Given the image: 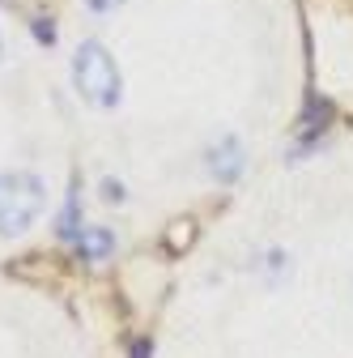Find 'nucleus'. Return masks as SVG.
<instances>
[{"label": "nucleus", "instance_id": "f257e3e1", "mask_svg": "<svg viewBox=\"0 0 353 358\" xmlns=\"http://www.w3.org/2000/svg\"><path fill=\"white\" fill-rule=\"evenodd\" d=\"M43 205H47V188L30 171H5L0 175V235H22L30 231Z\"/></svg>", "mask_w": 353, "mask_h": 358}, {"label": "nucleus", "instance_id": "f03ea898", "mask_svg": "<svg viewBox=\"0 0 353 358\" xmlns=\"http://www.w3.org/2000/svg\"><path fill=\"white\" fill-rule=\"evenodd\" d=\"M73 81L81 90V99L85 103H94V107H115L119 103V69L111 60V52L103 48V43H81L77 56H73Z\"/></svg>", "mask_w": 353, "mask_h": 358}, {"label": "nucleus", "instance_id": "7ed1b4c3", "mask_svg": "<svg viewBox=\"0 0 353 358\" xmlns=\"http://www.w3.org/2000/svg\"><path fill=\"white\" fill-rule=\"evenodd\" d=\"M77 252H81L85 260L103 264V260H111V252H115V235L103 231V227H90V231H81V235H77Z\"/></svg>", "mask_w": 353, "mask_h": 358}, {"label": "nucleus", "instance_id": "423d86ee", "mask_svg": "<svg viewBox=\"0 0 353 358\" xmlns=\"http://www.w3.org/2000/svg\"><path fill=\"white\" fill-rule=\"evenodd\" d=\"M103 196H107V201H119L123 192H119V184H103Z\"/></svg>", "mask_w": 353, "mask_h": 358}, {"label": "nucleus", "instance_id": "20e7f679", "mask_svg": "<svg viewBox=\"0 0 353 358\" xmlns=\"http://www.w3.org/2000/svg\"><path fill=\"white\" fill-rule=\"evenodd\" d=\"M239 171H243V158H239V141H234V137H226V141H222V158L213 154V175H217V179H234Z\"/></svg>", "mask_w": 353, "mask_h": 358}, {"label": "nucleus", "instance_id": "39448f33", "mask_svg": "<svg viewBox=\"0 0 353 358\" xmlns=\"http://www.w3.org/2000/svg\"><path fill=\"white\" fill-rule=\"evenodd\" d=\"M85 5H90L94 13H111V9H119L123 0H85Z\"/></svg>", "mask_w": 353, "mask_h": 358}]
</instances>
